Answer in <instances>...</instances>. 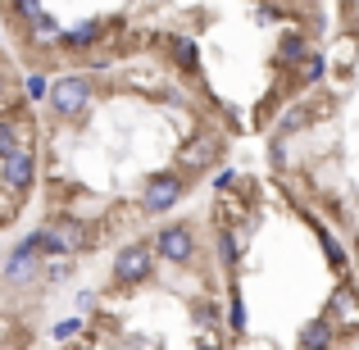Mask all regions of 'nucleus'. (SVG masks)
<instances>
[{
    "label": "nucleus",
    "instance_id": "nucleus-27",
    "mask_svg": "<svg viewBox=\"0 0 359 350\" xmlns=\"http://www.w3.org/2000/svg\"><path fill=\"white\" fill-rule=\"evenodd\" d=\"M237 187V173L232 168H219V177H214V191H232Z\"/></svg>",
    "mask_w": 359,
    "mask_h": 350
},
{
    "label": "nucleus",
    "instance_id": "nucleus-9",
    "mask_svg": "<svg viewBox=\"0 0 359 350\" xmlns=\"http://www.w3.org/2000/svg\"><path fill=\"white\" fill-rule=\"evenodd\" d=\"M96 41H105V23H100V18H82V23H73V27L60 32L64 51H91Z\"/></svg>",
    "mask_w": 359,
    "mask_h": 350
},
{
    "label": "nucleus",
    "instance_id": "nucleus-18",
    "mask_svg": "<svg viewBox=\"0 0 359 350\" xmlns=\"http://www.w3.org/2000/svg\"><path fill=\"white\" fill-rule=\"evenodd\" d=\"M173 60L182 64L187 73L201 69V55H196V41H191V36H173Z\"/></svg>",
    "mask_w": 359,
    "mask_h": 350
},
{
    "label": "nucleus",
    "instance_id": "nucleus-4",
    "mask_svg": "<svg viewBox=\"0 0 359 350\" xmlns=\"http://www.w3.org/2000/svg\"><path fill=\"white\" fill-rule=\"evenodd\" d=\"M187 191V177L182 173H155L141 191V214H168Z\"/></svg>",
    "mask_w": 359,
    "mask_h": 350
},
{
    "label": "nucleus",
    "instance_id": "nucleus-25",
    "mask_svg": "<svg viewBox=\"0 0 359 350\" xmlns=\"http://www.w3.org/2000/svg\"><path fill=\"white\" fill-rule=\"evenodd\" d=\"M9 5H14V14L23 18V23H32V18L41 14V0H9Z\"/></svg>",
    "mask_w": 359,
    "mask_h": 350
},
{
    "label": "nucleus",
    "instance_id": "nucleus-14",
    "mask_svg": "<svg viewBox=\"0 0 359 350\" xmlns=\"http://www.w3.org/2000/svg\"><path fill=\"white\" fill-rule=\"evenodd\" d=\"M18 150H27V132L18 128L14 119H0V159L18 155Z\"/></svg>",
    "mask_w": 359,
    "mask_h": 350
},
{
    "label": "nucleus",
    "instance_id": "nucleus-21",
    "mask_svg": "<svg viewBox=\"0 0 359 350\" xmlns=\"http://www.w3.org/2000/svg\"><path fill=\"white\" fill-rule=\"evenodd\" d=\"M23 91H27V100H32V105H41V100H50V82H46V73H27Z\"/></svg>",
    "mask_w": 359,
    "mask_h": 350
},
{
    "label": "nucleus",
    "instance_id": "nucleus-22",
    "mask_svg": "<svg viewBox=\"0 0 359 350\" xmlns=\"http://www.w3.org/2000/svg\"><path fill=\"white\" fill-rule=\"evenodd\" d=\"M228 328L232 332H245V300H241L237 287H232V296H228Z\"/></svg>",
    "mask_w": 359,
    "mask_h": 350
},
{
    "label": "nucleus",
    "instance_id": "nucleus-17",
    "mask_svg": "<svg viewBox=\"0 0 359 350\" xmlns=\"http://www.w3.org/2000/svg\"><path fill=\"white\" fill-rule=\"evenodd\" d=\"M318 245H323V255H327V264H332L337 273H346V245L337 241L327 228H318Z\"/></svg>",
    "mask_w": 359,
    "mask_h": 350
},
{
    "label": "nucleus",
    "instance_id": "nucleus-3",
    "mask_svg": "<svg viewBox=\"0 0 359 350\" xmlns=\"http://www.w3.org/2000/svg\"><path fill=\"white\" fill-rule=\"evenodd\" d=\"M155 245H146V241H132V245H123V250L114 255V282L118 287H141V282L155 273Z\"/></svg>",
    "mask_w": 359,
    "mask_h": 350
},
{
    "label": "nucleus",
    "instance_id": "nucleus-5",
    "mask_svg": "<svg viewBox=\"0 0 359 350\" xmlns=\"http://www.w3.org/2000/svg\"><path fill=\"white\" fill-rule=\"evenodd\" d=\"M327 318L341 328V337L359 332V287L355 282H337L332 296H327Z\"/></svg>",
    "mask_w": 359,
    "mask_h": 350
},
{
    "label": "nucleus",
    "instance_id": "nucleus-16",
    "mask_svg": "<svg viewBox=\"0 0 359 350\" xmlns=\"http://www.w3.org/2000/svg\"><path fill=\"white\" fill-rule=\"evenodd\" d=\"M296 69H300L296 82H305V87H309V82H323V78H327V60H323V55H314V51H309L305 60L296 64Z\"/></svg>",
    "mask_w": 359,
    "mask_h": 350
},
{
    "label": "nucleus",
    "instance_id": "nucleus-12",
    "mask_svg": "<svg viewBox=\"0 0 359 350\" xmlns=\"http://www.w3.org/2000/svg\"><path fill=\"white\" fill-rule=\"evenodd\" d=\"M23 245H32V250L41 255V260H55V255H73V250H69V241L60 236V228H55V223H46V228H36V232L27 236Z\"/></svg>",
    "mask_w": 359,
    "mask_h": 350
},
{
    "label": "nucleus",
    "instance_id": "nucleus-15",
    "mask_svg": "<svg viewBox=\"0 0 359 350\" xmlns=\"http://www.w3.org/2000/svg\"><path fill=\"white\" fill-rule=\"evenodd\" d=\"M305 55H309L305 36H300V32H282V41H278V60H282V64H291V69H296Z\"/></svg>",
    "mask_w": 359,
    "mask_h": 350
},
{
    "label": "nucleus",
    "instance_id": "nucleus-26",
    "mask_svg": "<svg viewBox=\"0 0 359 350\" xmlns=\"http://www.w3.org/2000/svg\"><path fill=\"white\" fill-rule=\"evenodd\" d=\"M73 255H55V264H50V269H46V278H50V282H64V278H69V269H73Z\"/></svg>",
    "mask_w": 359,
    "mask_h": 350
},
{
    "label": "nucleus",
    "instance_id": "nucleus-8",
    "mask_svg": "<svg viewBox=\"0 0 359 350\" xmlns=\"http://www.w3.org/2000/svg\"><path fill=\"white\" fill-rule=\"evenodd\" d=\"M0 278H5L9 287H27V282H36V278H41V255H36L32 245H18V250L0 264Z\"/></svg>",
    "mask_w": 359,
    "mask_h": 350
},
{
    "label": "nucleus",
    "instance_id": "nucleus-13",
    "mask_svg": "<svg viewBox=\"0 0 359 350\" xmlns=\"http://www.w3.org/2000/svg\"><path fill=\"white\" fill-rule=\"evenodd\" d=\"M214 255H219L223 269H237L241 264V232L237 228H219L214 232Z\"/></svg>",
    "mask_w": 359,
    "mask_h": 350
},
{
    "label": "nucleus",
    "instance_id": "nucleus-11",
    "mask_svg": "<svg viewBox=\"0 0 359 350\" xmlns=\"http://www.w3.org/2000/svg\"><path fill=\"white\" fill-rule=\"evenodd\" d=\"M337 342H346V337H341V328H337L327 314L318 318V323L300 328V346H309V350H327V346H337Z\"/></svg>",
    "mask_w": 359,
    "mask_h": 350
},
{
    "label": "nucleus",
    "instance_id": "nucleus-10",
    "mask_svg": "<svg viewBox=\"0 0 359 350\" xmlns=\"http://www.w3.org/2000/svg\"><path fill=\"white\" fill-rule=\"evenodd\" d=\"M55 228H60V236L69 241L73 255H82V250H91V245H96V228H91L87 219H78V214H73V219H55Z\"/></svg>",
    "mask_w": 359,
    "mask_h": 350
},
{
    "label": "nucleus",
    "instance_id": "nucleus-7",
    "mask_svg": "<svg viewBox=\"0 0 359 350\" xmlns=\"http://www.w3.org/2000/svg\"><path fill=\"white\" fill-rule=\"evenodd\" d=\"M32 182H36V155H32V150L5 155V164H0V187H5V191H18V196H23Z\"/></svg>",
    "mask_w": 359,
    "mask_h": 350
},
{
    "label": "nucleus",
    "instance_id": "nucleus-6",
    "mask_svg": "<svg viewBox=\"0 0 359 350\" xmlns=\"http://www.w3.org/2000/svg\"><path fill=\"white\" fill-rule=\"evenodd\" d=\"M155 250H159V260H168V264H191L196 260V232L187 228V223H168V228L155 236Z\"/></svg>",
    "mask_w": 359,
    "mask_h": 350
},
{
    "label": "nucleus",
    "instance_id": "nucleus-23",
    "mask_svg": "<svg viewBox=\"0 0 359 350\" xmlns=\"http://www.w3.org/2000/svg\"><path fill=\"white\" fill-rule=\"evenodd\" d=\"M82 318L78 314H69V318H60V323H55V342H73V337H82Z\"/></svg>",
    "mask_w": 359,
    "mask_h": 350
},
{
    "label": "nucleus",
    "instance_id": "nucleus-28",
    "mask_svg": "<svg viewBox=\"0 0 359 350\" xmlns=\"http://www.w3.org/2000/svg\"><path fill=\"white\" fill-rule=\"evenodd\" d=\"M0 100H5V82H0Z\"/></svg>",
    "mask_w": 359,
    "mask_h": 350
},
{
    "label": "nucleus",
    "instance_id": "nucleus-20",
    "mask_svg": "<svg viewBox=\"0 0 359 350\" xmlns=\"http://www.w3.org/2000/svg\"><path fill=\"white\" fill-rule=\"evenodd\" d=\"M309 119H314V114H309V105H291L287 114L278 119V137H287V132H300V128H305Z\"/></svg>",
    "mask_w": 359,
    "mask_h": 350
},
{
    "label": "nucleus",
    "instance_id": "nucleus-1",
    "mask_svg": "<svg viewBox=\"0 0 359 350\" xmlns=\"http://www.w3.org/2000/svg\"><path fill=\"white\" fill-rule=\"evenodd\" d=\"M96 100V87H91L87 73H69V78H55L50 82V105L60 119H82Z\"/></svg>",
    "mask_w": 359,
    "mask_h": 350
},
{
    "label": "nucleus",
    "instance_id": "nucleus-19",
    "mask_svg": "<svg viewBox=\"0 0 359 350\" xmlns=\"http://www.w3.org/2000/svg\"><path fill=\"white\" fill-rule=\"evenodd\" d=\"M60 32H64V27H60V23H55V18H50V14H46V9H41V14H36V18H32V36H36V41H46V46H50V41H55V46H60Z\"/></svg>",
    "mask_w": 359,
    "mask_h": 350
},
{
    "label": "nucleus",
    "instance_id": "nucleus-2",
    "mask_svg": "<svg viewBox=\"0 0 359 350\" xmlns=\"http://www.w3.org/2000/svg\"><path fill=\"white\" fill-rule=\"evenodd\" d=\"M223 150H228L223 132H196V137L182 141V150H177V168H182V173H205V168H214L223 159Z\"/></svg>",
    "mask_w": 359,
    "mask_h": 350
},
{
    "label": "nucleus",
    "instance_id": "nucleus-24",
    "mask_svg": "<svg viewBox=\"0 0 359 350\" xmlns=\"http://www.w3.org/2000/svg\"><path fill=\"white\" fill-rule=\"evenodd\" d=\"M196 323H201L205 332L219 328V305H214V300H201V305H196Z\"/></svg>",
    "mask_w": 359,
    "mask_h": 350
}]
</instances>
